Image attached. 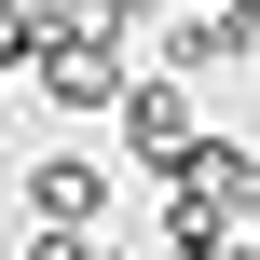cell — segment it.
I'll return each mask as SVG.
<instances>
[{"instance_id":"6da1fadb","label":"cell","mask_w":260,"mask_h":260,"mask_svg":"<svg viewBox=\"0 0 260 260\" xmlns=\"http://www.w3.org/2000/svg\"><path fill=\"white\" fill-rule=\"evenodd\" d=\"M41 96H55V110H96V96H123V55H110L96 27H69V41H41Z\"/></svg>"},{"instance_id":"7a4b0ae2","label":"cell","mask_w":260,"mask_h":260,"mask_svg":"<svg viewBox=\"0 0 260 260\" xmlns=\"http://www.w3.org/2000/svg\"><path fill=\"white\" fill-rule=\"evenodd\" d=\"M27 206H41L55 233H82V219L110 206V165H82V151H41V165H27Z\"/></svg>"},{"instance_id":"3957f363","label":"cell","mask_w":260,"mask_h":260,"mask_svg":"<svg viewBox=\"0 0 260 260\" xmlns=\"http://www.w3.org/2000/svg\"><path fill=\"white\" fill-rule=\"evenodd\" d=\"M123 137L178 178V151H192V110H178V82H151V96H123Z\"/></svg>"},{"instance_id":"277c9868","label":"cell","mask_w":260,"mask_h":260,"mask_svg":"<svg viewBox=\"0 0 260 260\" xmlns=\"http://www.w3.org/2000/svg\"><path fill=\"white\" fill-rule=\"evenodd\" d=\"M27 260H96V247H82V233H41V247H27Z\"/></svg>"}]
</instances>
